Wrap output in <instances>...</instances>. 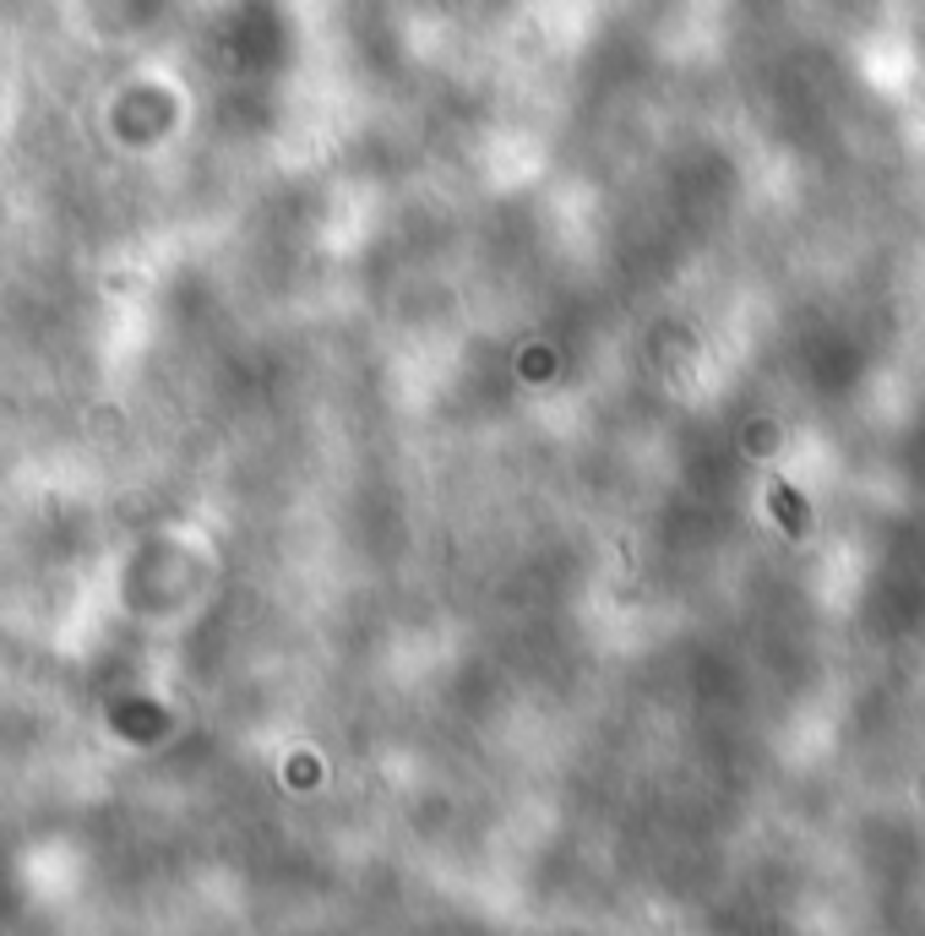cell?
Returning <instances> with one entry per match:
<instances>
[{"instance_id": "6da1fadb", "label": "cell", "mask_w": 925, "mask_h": 936, "mask_svg": "<svg viewBox=\"0 0 925 936\" xmlns=\"http://www.w3.org/2000/svg\"><path fill=\"white\" fill-rule=\"evenodd\" d=\"M773 501H778V512H784V528H789V534H805V507H800L789 490H773Z\"/></svg>"}]
</instances>
